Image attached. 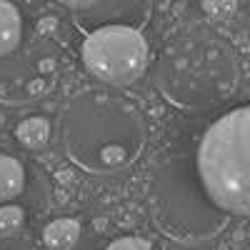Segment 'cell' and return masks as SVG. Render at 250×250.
Listing matches in <instances>:
<instances>
[{"label":"cell","mask_w":250,"mask_h":250,"mask_svg":"<svg viewBox=\"0 0 250 250\" xmlns=\"http://www.w3.org/2000/svg\"><path fill=\"white\" fill-rule=\"evenodd\" d=\"M145 143V125L128 100L88 93L70 103L65 150L88 173H110L130 165Z\"/></svg>","instance_id":"6da1fadb"},{"label":"cell","mask_w":250,"mask_h":250,"mask_svg":"<svg viewBox=\"0 0 250 250\" xmlns=\"http://www.w3.org/2000/svg\"><path fill=\"white\" fill-rule=\"evenodd\" d=\"M185 163L218 215L250 218V105L208 125L193 160Z\"/></svg>","instance_id":"7a4b0ae2"},{"label":"cell","mask_w":250,"mask_h":250,"mask_svg":"<svg viewBox=\"0 0 250 250\" xmlns=\"http://www.w3.org/2000/svg\"><path fill=\"white\" fill-rule=\"evenodd\" d=\"M153 205L155 218L175 238L205 240L213 238L225 225V218L208 205L183 158H173L170 163H165L155 175Z\"/></svg>","instance_id":"3957f363"},{"label":"cell","mask_w":250,"mask_h":250,"mask_svg":"<svg viewBox=\"0 0 250 250\" xmlns=\"http://www.w3.org/2000/svg\"><path fill=\"white\" fill-rule=\"evenodd\" d=\"M80 55L85 68L110 85H128L148 68V43L128 25H103L93 30Z\"/></svg>","instance_id":"277c9868"},{"label":"cell","mask_w":250,"mask_h":250,"mask_svg":"<svg viewBox=\"0 0 250 250\" xmlns=\"http://www.w3.org/2000/svg\"><path fill=\"white\" fill-rule=\"evenodd\" d=\"M20 33H23V20L18 8L8 0H0V58L10 55L18 48Z\"/></svg>","instance_id":"5b68a950"},{"label":"cell","mask_w":250,"mask_h":250,"mask_svg":"<svg viewBox=\"0 0 250 250\" xmlns=\"http://www.w3.org/2000/svg\"><path fill=\"white\" fill-rule=\"evenodd\" d=\"M80 238V223L73 218H60L53 220L45 230H43V240L50 250H70Z\"/></svg>","instance_id":"8992f818"},{"label":"cell","mask_w":250,"mask_h":250,"mask_svg":"<svg viewBox=\"0 0 250 250\" xmlns=\"http://www.w3.org/2000/svg\"><path fill=\"white\" fill-rule=\"evenodd\" d=\"M25 185V170L20 160L10 155H0V200H10L20 195Z\"/></svg>","instance_id":"52a82bcc"},{"label":"cell","mask_w":250,"mask_h":250,"mask_svg":"<svg viewBox=\"0 0 250 250\" xmlns=\"http://www.w3.org/2000/svg\"><path fill=\"white\" fill-rule=\"evenodd\" d=\"M18 140L25 145V148L35 150V148H43V145L48 143V135H50V125L45 118H28L18 125L15 130Z\"/></svg>","instance_id":"ba28073f"},{"label":"cell","mask_w":250,"mask_h":250,"mask_svg":"<svg viewBox=\"0 0 250 250\" xmlns=\"http://www.w3.org/2000/svg\"><path fill=\"white\" fill-rule=\"evenodd\" d=\"M25 215L18 205H5L0 208V233H15L20 225H23Z\"/></svg>","instance_id":"9c48e42d"},{"label":"cell","mask_w":250,"mask_h":250,"mask_svg":"<svg viewBox=\"0 0 250 250\" xmlns=\"http://www.w3.org/2000/svg\"><path fill=\"white\" fill-rule=\"evenodd\" d=\"M235 3L238 0H203V8L213 18H225L235 10Z\"/></svg>","instance_id":"30bf717a"},{"label":"cell","mask_w":250,"mask_h":250,"mask_svg":"<svg viewBox=\"0 0 250 250\" xmlns=\"http://www.w3.org/2000/svg\"><path fill=\"white\" fill-rule=\"evenodd\" d=\"M108 250H150V243L145 238H135V235H128V238H118L108 245Z\"/></svg>","instance_id":"8fae6325"},{"label":"cell","mask_w":250,"mask_h":250,"mask_svg":"<svg viewBox=\"0 0 250 250\" xmlns=\"http://www.w3.org/2000/svg\"><path fill=\"white\" fill-rule=\"evenodd\" d=\"M62 5H68V8H73V10H85V8H93V5H98L100 0H60Z\"/></svg>","instance_id":"7c38bea8"},{"label":"cell","mask_w":250,"mask_h":250,"mask_svg":"<svg viewBox=\"0 0 250 250\" xmlns=\"http://www.w3.org/2000/svg\"><path fill=\"white\" fill-rule=\"evenodd\" d=\"M55 25H58V20H55V18H45V20H40V23H38V30L48 35V33H53Z\"/></svg>","instance_id":"4fadbf2b"},{"label":"cell","mask_w":250,"mask_h":250,"mask_svg":"<svg viewBox=\"0 0 250 250\" xmlns=\"http://www.w3.org/2000/svg\"><path fill=\"white\" fill-rule=\"evenodd\" d=\"M245 250H250V248H245Z\"/></svg>","instance_id":"5bb4252c"}]
</instances>
